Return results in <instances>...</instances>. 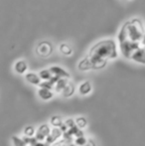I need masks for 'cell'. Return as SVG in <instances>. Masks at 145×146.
Masks as SVG:
<instances>
[{"label": "cell", "instance_id": "ba28073f", "mask_svg": "<svg viewBox=\"0 0 145 146\" xmlns=\"http://www.w3.org/2000/svg\"><path fill=\"white\" fill-rule=\"evenodd\" d=\"M25 80L29 84L34 86H39L40 87L41 83H42V80L39 77V75H37L35 73H27L25 75Z\"/></svg>", "mask_w": 145, "mask_h": 146}, {"label": "cell", "instance_id": "2e32d148", "mask_svg": "<svg viewBox=\"0 0 145 146\" xmlns=\"http://www.w3.org/2000/svg\"><path fill=\"white\" fill-rule=\"evenodd\" d=\"M51 124L53 125L54 127H56V128H58V127H61L64 123H63V119L61 116L59 115H55L53 116L52 118H51Z\"/></svg>", "mask_w": 145, "mask_h": 146}, {"label": "cell", "instance_id": "9c48e42d", "mask_svg": "<svg viewBox=\"0 0 145 146\" xmlns=\"http://www.w3.org/2000/svg\"><path fill=\"white\" fill-rule=\"evenodd\" d=\"M38 96H39V98L43 100H50L51 98H53L54 94H53L52 90H47V88H40L38 90Z\"/></svg>", "mask_w": 145, "mask_h": 146}, {"label": "cell", "instance_id": "7402d4cb", "mask_svg": "<svg viewBox=\"0 0 145 146\" xmlns=\"http://www.w3.org/2000/svg\"><path fill=\"white\" fill-rule=\"evenodd\" d=\"M55 87V85L52 83L51 81H45V82H42L40 85V88H47V90H52L53 88Z\"/></svg>", "mask_w": 145, "mask_h": 146}, {"label": "cell", "instance_id": "cb8c5ba5", "mask_svg": "<svg viewBox=\"0 0 145 146\" xmlns=\"http://www.w3.org/2000/svg\"><path fill=\"white\" fill-rule=\"evenodd\" d=\"M60 129H61V131H62L63 133H66L67 131L69 130V127L67 126V125H66V124H65V123H64V124H63L62 126L60 127Z\"/></svg>", "mask_w": 145, "mask_h": 146}, {"label": "cell", "instance_id": "52a82bcc", "mask_svg": "<svg viewBox=\"0 0 145 146\" xmlns=\"http://www.w3.org/2000/svg\"><path fill=\"white\" fill-rule=\"evenodd\" d=\"M62 134H64V133L61 131L60 128H56V127H54V128L52 129V131H51L50 135H49L48 137H47L46 139V144L47 145H50V144H53V143L55 142V141L57 140V139L59 138V137L62 136Z\"/></svg>", "mask_w": 145, "mask_h": 146}, {"label": "cell", "instance_id": "7a4b0ae2", "mask_svg": "<svg viewBox=\"0 0 145 146\" xmlns=\"http://www.w3.org/2000/svg\"><path fill=\"white\" fill-rule=\"evenodd\" d=\"M145 34V30L141 20L134 18V19L127 21L118 33V41H130L133 43L141 44L142 39Z\"/></svg>", "mask_w": 145, "mask_h": 146}, {"label": "cell", "instance_id": "4fadbf2b", "mask_svg": "<svg viewBox=\"0 0 145 146\" xmlns=\"http://www.w3.org/2000/svg\"><path fill=\"white\" fill-rule=\"evenodd\" d=\"M59 50H60V52L62 53L63 55H65V56H71V55L73 54V49L71 48L68 44H66V43H62V44L59 46Z\"/></svg>", "mask_w": 145, "mask_h": 146}, {"label": "cell", "instance_id": "83f0119b", "mask_svg": "<svg viewBox=\"0 0 145 146\" xmlns=\"http://www.w3.org/2000/svg\"><path fill=\"white\" fill-rule=\"evenodd\" d=\"M70 146H77V145H75V144H71Z\"/></svg>", "mask_w": 145, "mask_h": 146}, {"label": "cell", "instance_id": "d4e9b609", "mask_svg": "<svg viewBox=\"0 0 145 146\" xmlns=\"http://www.w3.org/2000/svg\"><path fill=\"white\" fill-rule=\"evenodd\" d=\"M85 146H95V143L93 142V140H89L87 143V145H85Z\"/></svg>", "mask_w": 145, "mask_h": 146}, {"label": "cell", "instance_id": "9a60e30c", "mask_svg": "<svg viewBox=\"0 0 145 146\" xmlns=\"http://www.w3.org/2000/svg\"><path fill=\"white\" fill-rule=\"evenodd\" d=\"M39 77L41 78V80H43V81H50L51 79H52L53 77H54V75H53L52 73H51L50 70H42V71H40V73H39Z\"/></svg>", "mask_w": 145, "mask_h": 146}, {"label": "cell", "instance_id": "4316f807", "mask_svg": "<svg viewBox=\"0 0 145 146\" xmlns=\"http://www.w3.org/2000/svg\"><path fill=\"white\" fill-rule=\"evenodd\" d=\"M141 46L145 47V34H144V36H143V39H142V42H141Z\"/></svg>", "mask_w": 145, "mask_h": 146}, {"label": "cell", "instance_id": "ffe728a7", "mask_svg": "<svg viewBox=\"0 0 145 146\" xmlns=\"http://www.w3.org/2000/svg\"><path fill=\"white\" fill-rule=\"evenodd\" d=\"M87 140L85 136L77 137L75 140V144L77 146H85V145H87Z\"/></svg>", "mask_w": 145, "mask_h": 146}, {"label": "cell", "instance_id": "d6986e66", "mask_svg": "<svg viewBox=\"0 0 145 146\" xmlns=\"http://www.w3.org/2000/svg\"><path fill=\"white\" fill-rule=\"evenodd\" d=\"M36 134V130L35 128H34V126H31V125H29V126H27L25 129H24V135L27 137H33V135Z\"/></svg>", "mask_w": 145, "mask_h": 146}, {"label": "cell", "instance_id": "e0dca14e", "mask_svg": "<svg viewBox=\"0 0 145 146\" xmlns=\"http://www.w3.org/2000/svg\"><path fill=\"white\" fill-rule=\"evenodd\" d=\"M11 139L14 146H27V143L25 142V140L23 138H20V137L16 136V135H13L11 137Z\"/></svg>", "mask_w": 145, "mask_h": 146}, {"label": "cell", "instance_id": "44dd1931", "mask_svg": "<svg viewBox=\"0 0 145 146\" xmlns=\"http://www.w3.org/2000/svg\"><path fill=\"white\" fill-rule=\"evenodd\" d=\"M23 139L25 140V142L27 143V145H31V146H35L38 142V140L36 139V137H27L24 136Z\"/></svg>", "mask_w": 145, "mask_h": 146}, {"label": "cell", "instance_id": "6da1fadb", "mask_svg": "<svg viewBox=\"0 0 145 146\" xmlns=\"http://www.w3.org/2000/svg\"><path fill=\"white\" fill-rule=\"evenodd\" d=\"M117 57L116 43L113 40H103L91 48L85 58L77 65L81 71L99 70L107 66V61Z\"/></svg>", "mask_w": 145, "mask_h": 146}, {"label": "cell", "instance_id": "ac0fdd59", "mask_svg": "<svg viewBox=\"0 0 145 146\" xmlns=\"http://www.w3.org/2000/svg\"><path fill=\"white\" fill-rule=\"evenodd\" d=\"M87 119H85V117L79 116V117H77V118L75 119V125H77L79 129L85 128V127L87 126Z\"/></svg>", "mask_w": 145, "mask_h": 146}, {"label": "cell", "instance_id": "8992f818", "mask_svg": "<svg viewBox=\"0 0 145 146\" xmlns=\"http://www.w3.org/2000/svg\"><path fill=\"white\" fill-rule=\"evenodd\" d=\"M134 62L139 64H144L145 65V47L141 46L138 50H136L131 56V59Z\"/></svg>", "mask_w": 145, "mask_h": 146}, {"label": "cell", "instance_id": "7c38bea8", "mask_svg": "<svg viewBox=\"0 0 145 146\" xmlns=\"http://www.w3.org/2000/svg\"><path fill=\"white\" fill-rule=\"evenodd\" d=\"M75 85L71 82H69V84L67 85V87L64 88V90L62 92V96L64 98H70L71 96H73V92H75Z\"/></svg>", "mask_w": 145, "mask_h": 146}, {"label": "cell", "instance_id": "5b68a950", "mask_svg": "<svg viewBox=\"0 0 145 146\" xmlns=\"http://www.w3.org/2000/svg\"><path fill=\"white\" fill-rule=\"evenodd\" d=\"M49 70H50L53 75L56 76V77L61 78V79H69V78H71L70 74L66 70L63 69V68L59 67V66H52Z\"/></svg>", "mask_w": 145, "mask_h": 146}, {"label": "cell", "instance_id": "8fae6325", "mask_svg": "<svg viewBox=\"0 0 145 146\" xmlns=\"http://www.w3.org/2000/svg\"><path fill=\"white\" fill-rule=\"evenodd\" d=\"M79 92L81 96H87V94H89V92H91V83H89V81H85V82H83V84H81V86H79Z\"/></svg>", "mask_w": 145, "mask_h": 146}, {"label": "cell", "instance_id": "3957f363", "mask_svg": "<svg viewBox=\"0 0 145 146\" xmlns=\"http://www.w3.org/2000/svg\"><path fill=\"white\" fill-rule=\"evenodd\" d=\"M36 53L42 58H47L53 53V46L48 41H42L38 44L36 48Z\"/></svg>", "mask_w": 145, "mask_h": 146}, {"label": "cell", "instance_id": "30bf717a", "mask_svg": "<svg viewBox=\"0 0 145 146\" xmlns=\"http://www.w3.org/2000/svg\"><path fill=\"white\" fill-rule=\"evenodd\" d=\"M28 69V66H27V63H26L24 60H20V61L16 62L15 63V66H14V70L17 74H25L26 71Z\"/></svg>", "mask_w": 145, "mask_h": 146}, {"label": "cell", "instance_id": "603a6c76", "mask_svg": "<svg viewBox=\"0 0 145 146\" xmlns=\"http://www.w3.org/2000/svg\"><path fill=\"white\" fill-rule=\"evenodd\" d=\"M65 124L67 125V126L69 127V129L70 128H73V127L75 126V120H73V118H69L66 120V122H65Z\"/></svg>", "mask_w": 145, "mask_h": 146}, {"label": "cell", "instance_id": "484cf974", "mask_svg": "<svg viewBox=\"0 0 145 146\" xmlns=\"http://www.w3.org/2000/svg\"><path fill=\"white\" fill-rule=\"evenodd\" d=\"M35 146H48V145H47L46 143H43V142H40V141H38Z\"/></svg>", "mask_w": 145, "mask_h": 146}, {"label": "cell", "instance_id": "5bb4252c", "mask_svg": "<svg viewBox=\"0 0 145 146\" xmlns=\"http://www.w3.org/2000/svg\"><path fill=\"white\" fill-rule=\"evenodd\" d=\"M68 84H69L68 79H60L58 83L56 84V86H55V90H56L57 92H61L62 94V92L67 87Z\"/></svg>", "mask_w": 145, "mask_h": 146}, {"label": "cell", "instance_id": "277c9868", "mask_svg": "<svg viewBox=\"0 0 145 146\" xmlns=\"http://www.w3.org/2000/svg\"><path fill=\"white\" fill-rule=\"evenodd\" d=\"M51 131L52 130H51L50 126L48 124H42L39 127L38 130L36 131V134H35L36 139L38 141H40V142H42L45 139H47V137L50 135Z\"/></svg>", "mask_w": 145, "mask_h": 146}]
</instances>
